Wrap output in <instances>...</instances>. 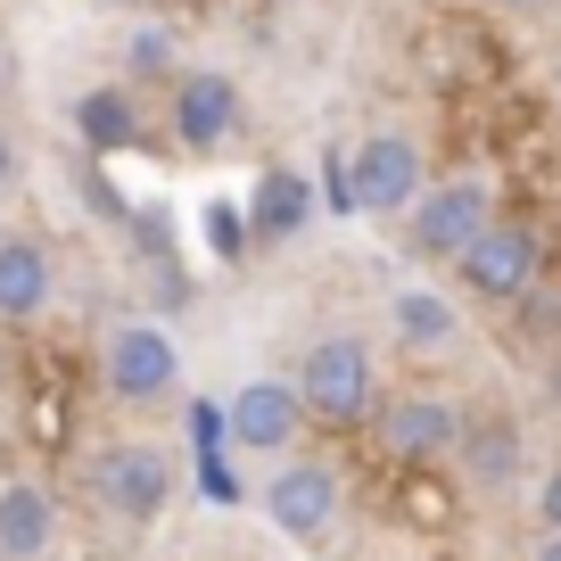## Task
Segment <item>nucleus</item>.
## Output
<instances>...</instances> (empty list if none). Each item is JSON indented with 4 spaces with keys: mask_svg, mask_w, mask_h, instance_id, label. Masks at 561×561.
Here are the masks:
<instances>
[{
    "mask_svg": "<svg viewBox=\"0 0 561 561\" xmlns=\"http://www.w3.org/2000/svg\"><path fill=\"white\" fill-rule=\"evenodd\" d=\"M371 455L397 462V471H430V462L462 455V430H471V404L446 397V388H397V397L371 404Z\"/></svg>",
    "mask_w": 561,
    "mask_h": 561,
    "instance_id": "1",
    "label": "nucleus"
},
{
    "mask_svg": "<svg viewBox=\"0 0 561 561\" xmlns=\"http://www.w3.org/2000/svg\"><path fill=\"white\" fill-rule=\"evenodd\" d=\"M298 397L322 430H364L371 404H380V347L355 331H331L298 355Z\"/></svg>",
    "mask_w": 561,
    "mask_h": 561,
    "instance_id": "2",
    "label": "nucleus"
},
{
    "mask_svg": "<svg viewBox=\"0 0 561 561\" xmlns=\"http://www.w3.org/2000/svg\"><path fill=\"white\" fill-rule=\"evenodd\" d=\"M256 504L289 545H331L339 520H347V471H339L331 455H280L273 471H264Z\"/></svg>",
    "mask_w": 561,
    "mask_h": 561,
    "instance_id": "3",
    "label": "nucleus"
},
{
    "mask_svg": "<svg viewBox=\"0 0 561 561\" xmlns=\"http://www.w3.org/2000/svg\"><path fill=\"white\" fill-rule=\"evenodd\" d=\"M455 280H462V298L512 314V306L545 280V231L528 224V215H495V224L455 256Z\"/></svg>",
    "mask_w": 561,
    "mask_h": 561,
    "instance_id": "4",
    "label": "nucleus"
},
{
    "mask_svg": "<svg viewBox=\"0 0 561 561\" xmlns=\"http://www.w3.org/2000/svg\"><path fill=\"white\" fill-rule=\"evenodd\" d=\"M83 488H91V504H100L107 520L149 528L174 504V455L149 446V438H116V446H100V455L83 462Z\"/></svg>",
    "mask_w": 561,
    "mask_h": 561,
    "instance_id": "5",
    "label": "nucleus"
},
{
    "mask_svg": "<svg viewBox=\"0 0 561 561\" xmlns=\"http://www.w3.org/2000/svg\"><path fill=\"white\" fill-rule=\"evenodd\" d=\"M495 215H504V207H495L488 174H438L430 191L413 198V215H404V248H413L421 264H455Z\"/></svg>",
    "mask_w": 561,
    "mask_h": 561,
    "instance_id": "6",
    "label": "nucleus"
},
{
    "mask_svg": "<svg viewBox=\"0 0 561 561\" xmlns=\"http://www.w3.org/2000/svg\"><path fill=\"white\" fill-rule=\"evenodd\" d=\"M100 388L116 404H165L182 388V347H174V331H158V322H140V314H124V322H107V339H100Z\"/></svg>",
    "mask_w": 561,
    "mask_h": 561,
    "instance_id": "7",
    "label": "nucleus"
},
{
    "mask_svg": "<svg viewBox=\"0 0 561 561\" xmlns=\"http://www.w3.org/2000/svg\"><path fill=\"white\" fill-rule=\"evenodd\" d=\"M165 133L191 158H224L231 140L248 133V100L224 67H182V83L165 91Z\"/></svg>",
    "mask_w": 561,
    "mask_h": 561,
    "instance_id": "8",
    "label": "nucleus"
},
{
    "mask_svg": "<svg viewBox=\"0 0 561 561\" xmlns=\"http://www.w3.org/2000/svg\"><path fill=\"white\" fill-rule=\"evenodd\" d=\"M421 191H430V158H421V140H413V133L380 124V133L355 140V198H364L371 224H404Z\"/></svg>",
    "mask_w": 561,
    "mask_h": 561,
    "instance_id": "9",
    "label": "nucleus"
},
{
    "mask_svg": "<svg viewBox=\"0 0 561 561\" xmlns=\"http://www.w3.org/2000/svg\"><path fill=\"white\" fill-rule=\"evenodd\" d=\"M314 430L298 380H248L231 388V446L240 455H298V438Z\"/></svg>",
    "mask_w": 561,
    "mask_h": 561,
    "instance_id": "10",
    "label": "nucleus"
},
{
    "mask_svg": "<svg viewBox=\"0 0 561 561\" xmlns=\"http://www.w3.org/2000/svg\"><path fill=\"white\" fill-rule=\"evenodd\" d=\"M462 479H471L479 495H512L528 471V430L504 413V404H488V413H471V430H462Z\"/></svg>",
    "mask_w": 561,
    "mask_h": 561,
    "instance_id": "11",
    "label": "nucleus"
},
{
    "mask_svg": "<svg viewBox=\"0 0 561 561\" xmlns=\"http://www.w3.org/2000/svg\"><path fill=\"white\" fill-rule=\"evenodd\" d=\"M248 231H256V248H289L306 224L322 215V191L298 174V165H264L256 182H248Z\"/></svg>",
    "mask_w": 561,
    "mask_h": 561,
    "instance_id": "12",
    "label": "nucleus"
},
{
    "mask_svg": "<svg viewBox=\"0 0 561 561\" xmlns=\"http://www.w3.org/2000/svg\"><path fill=\"white\" fill-rule=\"evenodd\" d=\"M58 298V256L50 240H34V231H9L0 240V322H42Z\"/></svg>",
    "mask_w": 561,
    "mask_h": 561,
    "instance_id": "13",
    "label": "nucleus"
},
{
    "mask_svg": "<svg viewBox=\"0 0 561 561\" xmlns=\"http://www.w3.org/2000/svg\"><path fill=\"white\" fill-rule=\"evenodd\" d=\"M75 133H83L91 158H124V149H140V140H149L140 91L133 83H91L83 100H75Z\"/></svg>",
    "mask_w": 561,
    "mask_h": 561,
    "instance_id": "14",
    "label": "nucleus"
},
{
    "mask_svg": "<svg viewBox=\"0 0 561 561\" xmlns=\"http://www.w3.org/2000/svg\"><path fill=\"white\" fill-rule=\"evenodd\" d=\"M58 545V495L42 479H9L0 488V561H42Z\"/></svg>",
    "mask_w": 561,
    "mask_h": 561,
    "instance_id": "15",
    "label": "nucleus"
},
{
    "mask_svg": "<svg viewBox=\"0 0 561 561\" xmlns=\"http://www.w3.org/2000/svg\"><path fill=\"white\" fill-rule=\"evenodd\" d=\"M388 331L404 355H455L462 347V306L446 289H397L388 298Z\"/></svg>",
    "mask_w": 561,
    "mask_h": 561,
    "instance_id": "16",
    "label": "nucleus"
},
{
    "mask_svg": "<svg viewBox=\"0 0 561 561\" xmlns=\"http://www.w3.org/2000/svg\"><path fill=\"white\" fill-rule=\"evenodd\" d=\"M124 83H165L174 91L182 83V42H174V25H133L124 34Z\"/></svg>",
    "mask_w": 561,
    "mask_h": 561,
    "instance_id": "17",
    "label": "nucleus"
},
{
    "mask_svg": "<svg viewBox=\"0 0 561 561\" xmlns=\"http://www.w3.org/2000/svg\"><path fill=\"white\" fill-rule=\"evenodd\" d=\"M207 248H215V264H248L256 231H248V207H240V198H207Z\"/></svg>",
    "mask_w": 561,
    "mask_h": 561,
    "instance_id": "18",
    "label": "nucleus"
},
{
    "mask_svg": "<svg viewBox=\"0 0 561 561\" xmlns=\"http://www.w3.org/2000/svg\"><path fill=\"white\" fill-rule=\"evenodd\" d=\"M512 322H520L528 347H553V355H561V289H545V280H537V289L512 306Z\"/></svg>",
    "mask_w": 561,
    "mask_h": 561,
    "instance_id": "19",
    "label": "nucleus"
},
{
    "mask_svg": "<svg viewBox=\"0 0 561 561\" xmlns=\"http://www.w3.org/2000/svg\"><path fill=\"white\" fill-rule=\"evenodd\" d=\"M322 215H364V198H355V149H322Z\"/></svg>",
    "mask_w": 561,
    "mask_h": 561,
    "instance_id": "20",
    "label": "nucleus"
},
{
    "mask_svg": "<svg viewBox=\"0 0 561 561\" xmlns=\"http://www.w3.org/2000/svg\"><path fill=\"white\" fill-rule=\"evenodd\" d=\"M191 479H198V495L207 504H240V471H231V446H215V455H191Z\"/></svg>",
    "mask_w": 561,
    "mask_h": 561,
    "instance_id": "21",
    "label": "nucleus"
},
{
    "mask_svg": "<svg viewBox=\"0 0 561 561\" xmlns=\"http://www.w3.org/2000/svg\"><path fill=\"white\" fill-rule=\"evenodd\" d=\"M528 512H537V528H561V455L537 471V504H528Z\"/></svg>",
    "mask_w": 561,
    "mask_h": 561,
    "instance_id": "22",
    "label": "nucleus"
},
{
    "mask_svg": "<svg viewBox=\"0 0 561 561\" xmlns=\"http://www.w3.org/2000/svg\"><path fill=\"white\" fill-rule=\"evenodd\" d=\"M495 9H504V18H545L553 0H495Z\"/></svg>",
    "mask_w": 561,
    "mask_h": 561,
    "instance_id": "23",
    "label": "nucleus"
},
{
    "mask_svg": "<svg viewBox=\"0 0 561 561\" xmlns=\"http://www.w3.org/2000/svg\"><path fill=\"white\" fill-rule=\"evenodd\" d=\"M528 561H561V528H545V537H537V553H528Z\"/></svg>",
    "mask_w": 561,
    "mask_h": 561,
    "instance_id": "24",
    "label": "nucleus"
},
{
    "mask_svg": "<svg viewBox=\"0 0 561 561\" xmlns=\"http://www.w3.org/2000/svg\"><path fill=\"white\" fill-rule=\"evenodd\" d=\"M9 174H18V140L0 133V182H9Z\"/></svg>",
    "mask_w": 561,
    "mask_h": 561,
    "instance_id": "25",
    "label": "nucleus"
},
{
    "mask_svg": "<svg viewBox=\"0 0 561 561\" xmlns=\"http://www.w3.org/2000/svg\"><path fill=\"white\" fill-rule=\"evenodd\" d=\"M545 83H553V107H561V50H553V67H545Z\"/></svg>",
    "mask_w": 561,
    "mask_h": 561,
    "instance_id": "26",
    "label": "nucleus"
},
{
    "mask_svg": "<svg viewBox=\"0 0 561 561\" xmlns=\"http://www.w3.org/2000/svg\"><path fill=\"white\" fill-rule=\"evenodd\" d=\"M545 388H553V404H561V355H553V371H545Z\"/></svg>",
    "mask_w": 561,
    "mask_h": 561,
    "instance_id": "27",
    "label": "nucleus"
},
{
    "mask_svg": "<svg viewBox=\"0 0 561 561\" xmlns=\"http://www.w3.org/2000/svg\"><path fill=\"white\" fill-rule=\"evenodd\" d=\"M100 9H140V0H100Z\"/></svg>",
    "mask_w": 561,
    "mask_h": 561,
    "instance_id": "28",
    "label": "nucleus"
}]
</instances>
